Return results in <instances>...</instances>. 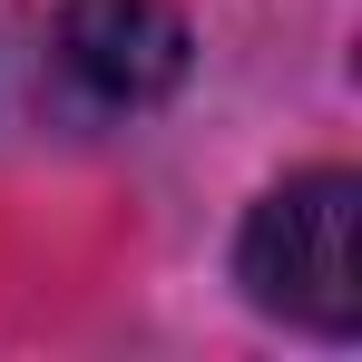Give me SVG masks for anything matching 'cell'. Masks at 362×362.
<instances>
[{"label": "cell", "instance_id": "2", "mask_svg": "<svg viewBox=\"0 0 362 362\" xmlns=\"http://www.w3.org/2000/svg\"><path fill=\"white\" fill-rule=\"evenodd\" d=\"M196 40L167 0H69L59 20V78L88 98V108H157L186 78Z\"/></svg>", "mask_w": 362, "mask_h": 362}, {"label": "cell", "instance_id": "1", "mask_svg": "<svg viewBox=\"0 0 362 362\" xmlns=\"http://www.w3.org/2000/svg\"><path fill=\"white\" fill-rule=\"evenodd\" d=\"M353 226H362V186L343 167H313V177L274 186L255 216H245L235 274L264 313H284L303 333H362V274H353Z\"/></svg>", "mask_w": 362, "mask_h": 362}]
</instances>
